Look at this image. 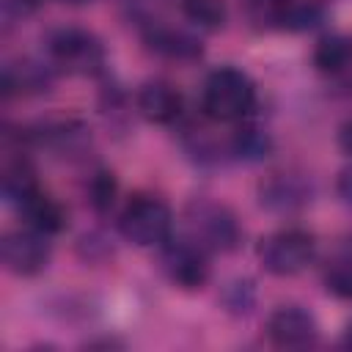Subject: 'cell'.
I'll use <instances>...</instances> for the list:
<instances>
[{"label": "cell", "mask_w": 352, "mask_h": 352, "mask_svg": "<svg viewBox=\"0 0 352 352\" xmlns=\"http://www.w3.org/2000/svg\"><path fill=\"white\" fill-rule=\"evenodd\" d=\"M38 8V0H3V19L6 25L25 22Z\"/></svg>", "instance_id": "cb8c5ba5"}, {"label": "cell", "mask_w": 352, "mask_h": 352, "mask_svg": "<svg viewBox=\"0 0 352 352\" xmlns=\"http://www.w3.org/2000/svg\"><path fill=\"white\" fill-rule=\"evenodd\" d=\"M179 3H182V14L204 30H220L226 25L228 11L223 0H179Z\"/></svg>", "instance_id": "7402d4cb"}, {"label": "cell", "mask_w": 352, "mask_h": 352, "mask_svg": "<svg viewBox=\"0 0 352 352\" xmlns=\"http://www.w3.org/2000/svg\"><path fill=\"white\" fill-rule=\"evenodd\" d=\"M258 204L272 214H294L314 201V182L305 173L278 170L258 184Z\"/></svg>", "instance_id": "ba28073f"}, {"label": "cell", "mask_w": 352, "mask_h": 352, "mask_svg": "<svg viewBox=\"0 0 352 352\" xmlns=\"http://www.w3.org/2000/svg\"><path fill=\"white\" fill-rule=\"evenodd\" d=\"M256 300H258V292H256V283L250 278H234L223 286V294H220V302L223 308L236 316V319H245L253 314L256 308Z\"/></svg>", "instance_id": "ffe728a7"}, {"label": "cell", "mask_w": 352, "mask_h": 352, "mask_svg": "<svg viewBox=\"0 0 352 352\" xmlns=\"http://www.w3.org/2000/svg\"><path fill=\"white\" fill-rule=\"evenodd\" d=\"M324 8L319 0H286L283 14H280V28L286 30H311L322 22Z\"/></svg>", "instance_id": "44dd1931"}, {"label": "cell", "mask_w": 352, "mask_h": 352, "mask_svg": "<svg viewBox=\"0 0 352 352\" xmlns=\"http://www.w3.org/2000/svg\"><path fill=\"white\" fill-rule=\"evenodd\" d=\"M184 223L190 239L198 242L206 253H231L242 242V226L234 209L212 198H192L184 209Z\"/></svg>", "instance_id": "3957f363"}, {"label": "cell", "mask_w": 352, "mask_h": 352, "mask_svg": "<svg viewBox=\"0 0 352 352\" xmlns=\"http://www.w3.org/2000/svg\"><path fill=\"white\" fill-rule=\"evenodd\" d=\"M116 195H118L116 173L107 170V168H96V170H91L88 182H85V201L91 204V209L99 212V214L110 212L113 204H116Z\"/></svg>", "instance_id": "d6986e66"}, {"label": "cell", "mask_w": 352, "mask_h": 352, "mask_svg": "<svg viewBox=\"0 0 352 352\" xmlns=\"http://www.w3.org/2000/svg\"><path fill=\"white\" fill-rule=\"evenodd\" d=\"M143 41L151 52L168 58V60H176V63H192L204 55V44L198 36L182 30V28H170V25H162L157 19H146L143 25Z\"/></svg>", "instance_id": "30bf717a"}, {"label": "cell", "mask_w": 352, "mask_h": 352, "mask_svg": "<svg viewBox=\"0 0 352 352\" xmlns=\"http://www.w3.org/2000/svg\"><path fill=\"white\" fill-rule=\"evenodd\" d=\"M352 60V38L341 33H327L314 47V66L322 74H338Z\"/></svg>", "instance_id": "2e32d148"}, {"label": "cell", "mask_w": 352, "mask_h": 352, "mask_svg": "<svg viewBox=\"0 0 352 352\" xmlns=\"http://www.w3.org/2000/svg\"><path fill=\"white\" fill-rule=\"evenodd\" d=\"M160 270L162 275L184 289V292H195V289H204L206 280H209V261H206V250L192 242L190 236L187 239H168L160 245Z\"/></svg>", "instance_id": "8992f818"}, {"label": "cell", "mask_w": 352, "mask_h": 352, "mask_svg": "<svg viewBox=\"0 0 352 352\" xmlns=\"http://www.w3.org/2000/svg\"><path fill=\"white\" fill-rule=\"evenodd\" d=\"M30 140H38L50 151H55L63 160H77L91 146V129L80 118H55L38 126V132L28 135Z\"/></svg>", "instance_id": "8fae6325"}, {"label": "cell", "mask_w": 352, "mask_h": 352, "mask_svg": "<svg viewBox=\"0 0 352 352\" xmlns=\"http://www.w3.org/2000/svg\"><path fill=\"white\" fill-rule=\"evenodd\" d=\"M228 151L242 162H264L272 154V138L267 129L256 124H242L228 140Z\"/></svg>", "instance_id": "9a60e30c"}, {"label": "cell", "mask_w": 352, "mask_h": 352, "mask_svg": "<svg viewBox=\"0 0 352 352\" xmlns=\"http://www.w3.org/2000/svg\"><path fill=\"white\" fill-rule=\"evenodd\" d=\"M267 338L280 349H305L319 341V322L302 305H280L267 316Z\"/></svg>", "instance_id": "9c48e42d"}, {"label": "cell", "mask_w": 352, "mask_h": 352, "mask_svg": "<svg viewBox=\"0 0 352 352\" xmlns=\"http://www.w3.org/2000/svg\"><path fill=\"white\" fill-rule=\"evenodd\" d=\"M338 146H341V151L346 157H352V121L341 124V129H338Z\"/></svg>", "instance_id": "484cf974"}, {"label": "cell", "mask_w": 352, "mask_h": 352, "mask_svg": "<svg viewBox=\"0 0 352 352\" xmlns=\"http://www.w3.org/2000/svg\"><path fill=\"white\" fill-rule=\"evenodd\" d=\"M60 3H66V6H88L94 0H60Z\"/></svg>", "instance_id": "f1b7e54d"}, {"label": "cell", "mask_w": 352, "mask_h": 352, "mask_svg": "<svg viewBox=\"0 0 352 352\" xmlns=\"http://www.w3.org/2000/svg\"><path fill=\"white\" fill-rule=\"evenodd\" d=\"M0 256H3V264H6V270H8L11 275L33 278V275L44 272L47 264H50V256H52L50 234L38 231V228H33V226L8 231V234L3 236Z\"/></svg>", "instance_id": "52a82bcc"}, {"label": "cell", "mask_w": 352, "mask_h": 352, "mask_svg": "<svg viewBox=\"0 0 352 352\" xmlns=\"http://www.w3.org/2000/svg\"><path fill=\"white\" fill-rule=\"evenodd\" d=\"M138 113L151 124H173L182 118V94L165 80H146L135 94Z\"/></svg>", "instance_id": "7c38bea8"}, {"label": "cell", "mask_w": 352, "mask_h": 352, "mask_svg": "<svg viewBox=\"0 0 352 352\" xmlns=\"http://www.w3.org/2000/svg\"><path fill=\"white\" fill-rule=\"evenodd\" d=\"M336 192H338L341 204L352 209V168H346V170L338 173V179H336Z\"/></svg>", "instance_id": "d4e9b609"}, {"label": "cell", "mask_w": 352, "mask_h": 352, "mask_svg": "<svg viewBox=\"0 0 352 352\" xmlns=\"http://www.w3.org/2000/svg\"><path fill=\"white\" fill-rule=\"evenodd\" d=\"M258 264L278 278H292L302 272L316 256V236L308 228L286 226L267 234L256 248Z\"/></svg>", "instance_id": "277c9868"}, {"label": "cell", "mask_w": 352, "mask_h": 352, "mask_svg": "<svg viewBox=\"0 0 352 352\" xmlns=\"http://www.w3.org/2000/svg\"><path fill=\"white\" fill-rule=\"evenodd\" d=\"M116 344H121V341H116V338H94V341H85L88 349L91 346H116Z\"/></svg>", "instance_id": "4316f807"}, {"label": "cell", "mask_w": 352, "mask_h": 352, "mask_svg": "<svg viewBox=\"0 0 352 352\" xmlns=\"http://www.w3.org/2000/svg\"><path fill=\"white\" fill-rule=\"evenodd\" d=\"M44 50H47V60L66 74H102L104 72V60H107L104 44L88 28H77V25L52 28L44 38Z\"/></svg>", "instance_id": "7a4b0ae2"}, {"label": "cell", "mask_w": 352, "mask_h": 352, "mask_svg": "<svg viewBox=\"0 0 352 352\" xmlns=\"http://www.w3.org/2000/svg\"><path fill=\"white\" fill-rule=\"evenodd\" d=\"M118 228L126 242L138 248H160L173 234V212L157 195H132L118 217Z\"/></svg>", "instance_id": "5b68a950"}, {"label": "cell", "mask_w": 352, "mask_h": 352, "mask_svg": "<svg viewBox=\"0 0 352 352\" xmlns=\"http://www.w3.org/2000/svg\"><path fill=\"white\" fill-rule=\"evenodd\" d=\"M52 63L50 60H33V58H19L3 66V94H44L52 85Z\"/></svg>", "instance_id": "4fadbf2b"}, {"label": "cell", "mask_w": 352, "mask_h": 352, "mask_svg": "<svg viewBox=\"0 0 352 352\" xmlns=\"http://www.w3.org/2000/svg\"><path fill=\"white\" fill-rule=\"evenodd\" d=\"M77 253L85 258V261H104L107 256H113V245L104 234L99 231H85L80 239H77Z\"/></svg>", "instance_id": "603a6c76"}, {"label": "cell", "mask_w": 352, "mask_h": 352, "mask_svg": "<svg viewBox=\"0 0 352 352\" xmlns=\"http://www.w3.org/2000/svg\"><path fill=\"white\" fill-rule=\"evenodd\" d=\"M324 289L338 300H352V245H341L327 261Z\"/></svg>", "instance_id": "ac0fdd59"}, {"label": "cell", "mask_w": 352, "mask_h": 352, "mask_svg": "<svg viewBox=\"0 0 352 352\" xmlns=\"http://www.w3.org/2000/svg\"><path fill=\"white\" fill-rule=\"evenodd\" d=\"M341 346H344V349H352V322L344 327V336H341Z\"/></svg>", "instance_id": "83f0119b"}, {"label": "cell", "mask_w": 352, "mask_h": 352, "mask_svg": "<svg viewBox=\"0 0 352 352\" xmlns=\"http://www.w3.org/2000/svg\"><path fill=\"white\" fill-rule=\"evenodd\" d=\"M256 107V85L236 66H220L209 72L201 88V110L220 124L242 121Z\"/></svg>", "instance_id": "6da1fadb"}, {"label": "cell", "mask_w": 352, "mask_h": 352, "mask_svg": "<svg viewBox=\"0 0 352 352\" xmlns=\"http://www.w3.org/2000/svg\"><path fill=\"white\" fill-rule=\"evenodd\" d=\"M16 212L22 214L25 226H33V228H38V231H44L50 236L66 228V209L50 192H44L41 187L30 198H25L16 206Z\"/></svg>", "instance_id": "5bb4252c"}, {"label": "cell", "mask_w": 352, "mask_h": 352, "mask_svg": "<svg viewBox=\"0 0 352 352\" xmlns=\"http://www.w3.org/2000/svg\"><path fill=\"white\" fill-rule=\"evenodd\" d=\"M36 190H38L36 173H33V168H30V162L25 157H19V160L6 165V170H3V198H6V204L19 206Z\"/></svg>", "instance_id": "e0dca14e"}]
</instances>
